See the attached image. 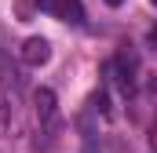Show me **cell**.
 <instances>
[{
	"label": "cell",
	"instance_id": "obj_6",
	"mask_svg": "<svg viewBox=\"0 0 157 153\" xmlns=\"http://www.w3.org/2000/svg\"><path fill=\"white\" fill-rule=\"evenodd\" d=\"M146 40H150V47H157V26L150 29V33H146Z\"/></svg>",
	"mask_w": 157,
	"mask_h": 153
},
{
	"label": "cell",
	"instance_id": "obj_9",
	"mask_svg": "<svg viewBox=\"0 0 157 153\" xmlns=\"http://www.w3.org/2000/svg\"><path fill=\"white\" fill-rule=\"evenodd\" d=\"M150 4H154V7H157V0H150Z\"/></svg>",
	"mask_w": 157,
	"mask_h": 153
},
{
	"label": "cell",
	"instance_id": "obj_7",
	"mask_svg": "<svg viewBox=\"0 0 157 153\" xmlns=\"http://www.w3.org/2000/svg\"><path fill=\"white\" fill-rule=\"evenodd\" d=\"M150 142H154V146H157V124H154V128H150Z\"/></svg>",
	"mask_w": 157,
	"mask_h": 153
},
{
	"label": "cell",
	"instance_id": "obj_1",
	"mask_svg": "<svg viewBox=\"0 0 157 153\" xmlns=\"http://www.w3.org/2000/svg\"><path fill=\"white\" fill-rule=\"evenodd\" d=\"M37 7L51 18H62L70 26H80L84 22V4L80 0H37Z\"/></svg>",
	"mask_w": 157,
	"mask_h": 153
},
{
	"label": "cell",
	"instance_id": "obj_3",
	"mask_svg": "<svg viewBox=\"0 0 157 153\" xmlns=\"http://www.w3.org/2000/svg\"><path fill=\"white\" fill-rule=\"evenodd\" d=\"M48 58H51V44L44 37H29L22 44V62H26V66H44Z\"/></svg>",
	"mask_w": 157,
	"mask_h": 153
},
{
	"label": "cell",
	"instance_id": "obj_8",
	"mask_svg": "<svg viewBox=\"0 0 157 153\" xmlns=\"http://www.w3.org/2000/svg\"><path fill=\"white\" fill-rule=\"evenodd\" d=\"M106 4H110V7H121V4H124V0H106Z\"/></svg>",
	"mask_w": 157,
	"mask_h": 153
},
{
	"label": "cell",
	"instance_id": "obj_2",
	"mask_svg": "<svg viewBox=\"0 0 157 153\" xmlns=\"http://www.w3.org/2000/svg\"><path fill=\"white\" fill-rule=\"evenodd\" d=\"M110 69L117 73L121 91H124V95H132V91H135V58H132L128 51H121V55H117V62H110Z\"/></svg>",
	"mask_w": 157,
	"mask_h": 153
},
{
	"label": "cell",
	"instance_id": "obj_5",
	"mask_svg": "<svg viewBox=\"0 0 157 153\" xmlns=\"http://www.w3.org/2000/svg\"><path fill=\"white\" fill-rule=\"evenodd\" d=\"M7 128H11V102L0 95V135H4Z\"/></svg>",
	"mask_w": 157,
	"mask_h": 153
},
{
	"label": "cell",
	"instance_id": "obj_4",
	"mask_svg": "<svg viewBox=\"0 0 157 153\" xmlns=\"http://www.w3.org/2000/svg\"><path fill=\"white\" fill-rule=\"evenodd\" d=\"M33 106H37L40 120L51 124V120H55V91H51V88H37V91H33Z\"/></svg>",
	"mask_w": 157,
	"mask_h": 153
}]
</instances>
